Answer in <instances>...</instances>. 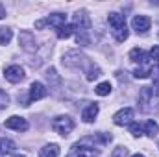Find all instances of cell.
Here are the masks:
<instances>
[{"mask_svg": "<svg viewBox=\"0 0 159 157\" xmlns=\"http://www.w3.org/2000/svg\"><path fill=\"white\" fill-rule=\"evenodd\" d=\"M133 76L137 79H144L150 76V69L148 67H144V65H141V67H137L135 70H133Z\"/></svg>", "mask_w": 159, "mask_h": 157, "instance_id": "obj_22", "label": "cell"}, {"mask_svg": "<svg viewBox=\"0 0 159 157\" xmlns=\"http://www.w3.org/2000/svg\"><path fill=\"white\" fill-rule=\"evenodd\" d=\"M129 131H131L133 137H141V135H143V128H141V124H137V122H129Z\"/></svg>", "mask_w": 159, "mask_h": 157, "instance_id": "obj_25", "label": "cell"}, {"mask_svg": "<svg viewBox=\"0 0 159 157\" xmlns=\"http://www.w3.org/2000/svg\"><path fill=\"white\" fill-rule=\"evenodd\" d=\"M107 22H109V26H111V32H113V37L117 43H124V41L128 39V26H126V19H124V15H120V13H109L107 15Z\"/></svg>", "mask_w": 159, "mask_h": 157, "instance_id": "obj_1", "label": "cell"}, {"mask_svg": "<svg viewBox=\"0 0 159 157\" xmlns=\"http://www.w3.org/2000/svg\"><path fill=\"white\" fill-rule=\"evenodd\" d=\"M46 96V89H44V85L41 83V81H34L32 85H30V102H37L41 98H44Z\"/></svg>", "mask_w": 159, "mask_h": 157, "instance_id": "obj_10", "label": "cell"}, {"mask_svg": "<svg viewBox=\"0 0 159 157\" xmlns=\"http://www.w3.org/2000/svg\"><path fill=\"white\" fill-rule=\"evenodd\" d=\"M74 26H76V32H89L91 30V19L85 11H78L74 15Z\"/></svg>", "mask_w": 159, "mask_h": 157, "instance_id": "obj_8", "label": "cell"}, {"mask_svg": "<svg viewBox=\"0 0 159 157\" xmlns=\"http://www.w3.org/2000/svg\"><path fill=\"white\" fill-rule=\"evenodd\" d=\"M131 157H144L143 154H135V155H131Z\"/></svg>", "mask_w": 159, "mask_h": 157, "instance_id": "obj_32", "label": "cell"}, {"mask_svg": "<svg viewBox=\"0 0 159 157\" xmlns=\"http://www.w3.org/2000/svg\"><path fill=\"white\" fill-rule=\"evenodd\" d=\"M111 89H113V87H111V83H109V81H102V83H98V85H96L94 92H96L98 96H107V94L111 92Z\"/></svg>", "mask_w": 159, "mask_h": 157, "instance_id": "obj_20", "label": "cell"}, {"mask_svg": "<svg viewBox=\"0 0 159 157\" xmlns=\"http://www.w3.org/2000/svg\"><path fill=\"white\" fill-rule=\"evenodd\" d=\"M74 32H76V26H74V24H65L63 28L57 30V37H59V39H69Z\"/></svg>", "mask_w": 159, "mask_h": 157, "instance_id": "obj_18", "label": "cell"}, {"mask_svg": "<svg viewBox=\"0 0 159 157\" xmlns=\"http://www.w3.org/2000/svg\"><path fill=\"white\" fill-rule=\"evenodd\" d=\"M17 148V144L11 141V139H6V137H0V155H6V154H11L13 150Z\"/></svg>", "mask_w": 159, "mask_h": 157, "instance_id": "obj_15", "label": "cell"}, {"mask_svg": "<svg viewBox=\"0 0 159 157\" xmlns=\"http://www.w3.org/2000/svg\"><path fill=\"white\" fill-rule=\"evenodd\" d=\"M129 59H131L133 63L144 65V63H146V52H144L143 48H133V50L129 52Z\"/></svg>", "mask_w": 159, "mask_h": 157, "instance_id": "obj_14", "label": "cell"}, {"mask_svg": "<svg viewBox=\"0 0 159 157\" xmlns=\"http://www.w3.org/2000/svg\"><path fill=\"white\" fill-rule=\"evenodd\" d=\"M96 115H98V105H96V104H89V105H87V109H83L81 118H83V122L91 124V122H94Z\"/></svg>", "mask_w": 159, "mask_h": 157, "instance_id": "obj_13", "label": "cell"}, {"mask_svg": "<svg viewBox=\"0 0 159 157\" xmlns=\"http://www.w3.org/2000/svg\"><path fill=\"white\" fill-rule=\"evenodd\" d=\"M144 131H146L148 137H156V135L159 133L157 122H154V120H146V122H144Z\"/></svg>", "mask_w": 159, "mask_h": 157, "instance_id": "obj_19", "label": "cell"}, {"mask_svg": "<svg viewBox=\"0 0 159 157\" xmlns=\"http://www.w3.org/2000/svg\"><path fill=\"white\" fill-rule=\"evenodd\" d=\"M46 79H48L50 85H59V76H57V72L54 69H48L46 70Z\"/></svg>", "mask_w": 159, "mask_h": 157, "instance_id": "obj_24", "label": "cell"}, {"mask_svg": "<svg viewBox=\"0 0 159 157\" xmlns=\"http://www.w3.org/2000/svg\"><path fill=\"white\" fill-rule=\"evenodd\" d=\"M13 37V30L11 28H0V44H7Z\"/></svg>", "mask_w": 159, "mask_h": 157, "instance_id": "obj_21", "label": "cell"}, {"mask_svg": "<svg viewBox=\"0 0 159 157\" xmlns=\"http://www.w3.org/2000/svg\"><path fill=\"white\" fill-rule=\"evenodd\" d=\"M72 157H98L100 152L94 150V146H83V144H74L72 146Z\"/></svg>", "mask_w": 159, "mask_h": 157, "instance_id": "obj_7", "label": "cell"}, {"mask_svg": "<svg viewBox=\"0 0 159 157\" xmlns=\"http://www.w3.org/2000/svg\"><path fill=\"white\" fill-rule=\"evenodd\" d=\"M57 155H59V146L57 144H46L39 152V157H57Z\"/></svg>", "mask_w": 159, "mask_h": 157, "instance_id": "obj_16", "label": "cell"}, {"mask_svg": "<svg viewBox=\"0 0 159 157\" xmlns=\"http://www.w3.org/2000/svg\"><path fill=\"white\" fill-rule=\"evenodd\" d=\"M98 76H102V70L96 65H89V69H87V79L93 81V79H96Z\"/></svg>", "mask_w": 159, "mask_h": 157, "instance_id": "obj_23", "label": "cell"}, {"mask_svg": "<svg viewBox=\"0 0 159 157\" xmlns=\"http://www.w3.org/2000/svg\"><path fill=\"white\" fill-rule=\"evenodd\" d=\"M52 129H54L56 133L67 137V135H70L72 129H74V120L70 117H57V118H54V122H52Z\"/></svg>", "mask_w": 159, "mask_h": 157, "instance_id": "obj_2", "label": "cell"}, {"mask_svg": "<svg viewBox=\"0 0 159 157\" xmlns=\"http://www.w3.org/2000/svg\"><path fill=\"white\" fill-rule=\"evenodd\" d=\"M150 96H152V89H150V87H141V92H139V104H141L143 109L148 105Z\"/></svg>", "mask_w": 159, "mask_h": 157, "instance_id": "obj_17", "label": "cell"}, {"mask_svg": "<svg viewBox=\"0 0 159 157\" xmlns=\"http://www.w3.org/2000/svg\"><path fill=\"white\" fill-rule=\"evenodd\" d=\"M157 148H159V144H157Z\"/></svg>", "mask_w": 159, "mask_h": 157, "instance_id": "obj_33", "label": "cell"}, {"mask_svg": "<svg viewBox=\"0 0 159 157\" xmlns=\"http://www.w3.org/2000/svg\"><path fill=\"white\" fill-rule=\"evenodd\" d=\"M9 105V96L6 94V91L0 89V109H6Z\"/></svg>", "mask_w": 159, "mask_h": 157, "instance_id": "obj_26", "label": "cell"}, {"mask_svg": "<svg viewBox=\"0 0 159 157\" xmlns=\"http://www.w3.org/2000/svg\"><path fill=\"white\" fill-rule=\"evenodd\" d=\"M4 126L6 128H9V129H15V131H26L28 129V122H26V118L22 117H9L6 122H4Z\"/></svg>", "mask_w": 159, "mask_h": 157, "instance_id": "obj_9", "label": "cell"}, {"mask_svg": "<svg viewBox=\"0 0 159 157\" xmlns=\"http://www.w3.org/2000/svg\"><path fill=\"white\" fill-rule=\"evenodd\" d=\"M150 57L156 59V61H159V44H156V46L150 50Z\"/></svg>", "mask_w": 159, "mask_h": 157, "instance_id": "obj_29", "label": "cell"}, {"mask_svg": "<svg viewBox=\"0 0 159 157\" xmlns=\"http://www.w3.org/2000/svg\"><path fill=\"white\" fill-rule=\"evenodd\" d=\"M131 26H133V30L137 34H146L150 30V26H152V20L148 17H144V15H135L133 20H131Z\"/></svg>", "mask_w": 159, "mask_h": 157, "instance_id": "obj_6", "label": "cell"}, {"mask_svg": "<svg viewBox=\"0 0 159 157\" xmlns=\"http://www.w3.org/2000/svg\"><path fill=\"white\" fill-rule=\"evenodd\" d=\"M4 17H6V7L0 4V19H4Z\"/></svg>", "mask_w": 159, "mask_h": 157, "instance_id": "obj_30", "label": "cell"}, {"mask_svg": "<svg viewBox=\"0 0 159 157\" xmlns=\"http://www.w3.org/2000/svg\"><path fill=\"white\" fill-rule=\"evenodd\" d=\"M19 44L22 46V50H26V52H37V41L34 37V34L32 32H28V30H24V32H20V35H19Z\"/></svg>", "mask_w": 159, "mask_h": 157, "instance_id": "obj_4", "label": "cell"}, {"mask_svg": "<svg viewBox=\"0 0 159 157\" xmlns=\"http://www.w3.org/2000/svg\"><path fill=\"white\" fill-rule=\"evenodd\" d=\"M85 63H89L87 57L83 54H80V52H74V50L65 54V57H63V65L69 67V69H83Z\"/></svg>", "mask_w": 159, "mask_h": 157, "instance_id": "obj_3", "label": "cell"}, {"mask_svg": "<svg viewBox=\"0 0 159 157\" xmlns=\"http://www.w3.org/2000/svg\"><path fill=\"white\" fill-rule=\"evenodd\" d=\"M150 74H152V78H154V85L159 83V65H154V67L150 69Z\"/></svg>", "mask_w": 159, "mask_h": 157, "instance_id": "obj_27", "label": "cell"}, {"mask_svg": "<svg viewBox=\"0 0 159 157\" xmlns=\"http://www.w3.org/2000/svg\"><path fill=\"white\" fill-rule=\"evenodd\" d=\"M4 76L6 79L9 81V83H19V81H22L24 79V69L22 67H19V65H11V67H7L6 70H4Z\"/></svg>", "mask_w": 159, "mask_h": 157, "instance_id": "obj_5", "label": "cell"}, {"mask_svg": "<svg viewBox=\"0 0 159 157\" xmlns=\"http://www.w3.org/2000/svg\"><path fill=\"white\" fill-rule=\"evenodd\" d=\"M11 157H28V155H24V154H13Z\"/></svg>", "mask_w": 159, "mask_h": 157, "instance_id": "obj_31", "label": "cell"}, {"mask_svg": "<svg viewBox=\"0 0 159 157\" xmlns=\"http://www.w3.org/2000/svg\"><path fill=\"white\" fill-rule=\"evenodd\" d=\"M126 154H128V150H126L124 146H119V148L111 154V157H126Z\"/></svg>", "mask_w": 159, "mask_h": 157, "instance_id": "obj_28", "label": "cell"}, {"mask_svg": "<svg viewBox=\"0 0 159 157\" xmlns=\"http://www.w3.org/2000/svg\"><path fill=\"white\" fill-rule=\"evenodd\" d=\"M131 118H133V109H131V107H124V109H120L119 113H115L113 122H115L117 126H124V124H128Z\"/></svg>", "mask_w": 159, "mask_h": 157, "instance_id": "obj_11", "label": "cell"}, {"mask_svg": "<svg viewBox=\"0 0 159 157\" xmlns=\"http://www.w3.org/2000/svg\"><path fill=\"white\" fill-rule=\"evenodd\" d=\"M44 20H46V24H50L52 28L59 30V28L65 26V22H67V15H63V13H54V15H50V17L44 19Z\"/></svg>", "mask_w": 159, "mask_h": 157, "instance_id": "obj_12", "label": "cell"}]
</instances>
